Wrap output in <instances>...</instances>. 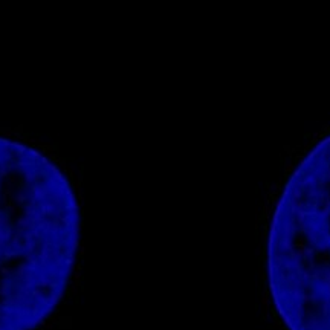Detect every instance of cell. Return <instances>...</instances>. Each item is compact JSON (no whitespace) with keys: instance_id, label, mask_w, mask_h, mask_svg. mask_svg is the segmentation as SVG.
Returning <instances> with one entry per match:
<instances>
[{"instance_id":"1","label":"cell","mask_w":330,"mask_h":330,"mask_svg":"<svg viewBox=\"0 0 330 330\" xmlns=\"http://www.w3.org/2000/svg\"><path fill=\"white\" fill-rule=\"evenodd\" d=\"M79 212L46 156L0 138V330H32L67 289Z\"/></svg>"},{"instance_id":"2","label":"cell","mask_w":330,"mask_h":330,"mask_svg":"<svg viewBox=\"0 0 330 330\" xmlns=\"http://www.w3.org/2000/svg\"><path fill=\"white\" fill-rule=\"evenodd\" d=\"M267 272L289 330H330V135L284 186L272 218Z\"/></svg>"}]
</instances>
